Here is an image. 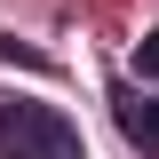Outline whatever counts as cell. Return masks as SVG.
I'll return each mask as SVG.
<instances>
[{
	"label": "cell",
	"instance_id": "1",
	"mask_svg": "<svg viewBox=\"0 0 159 159\" xmlns=\"http://www.w3.org/2000/svg\"><path fill=\"white\" fill-rule=\"evenodd\" d=\"M0 159H88V143L56 103H0Z\"/></svg>",
	"mask_w": 159,
	"mask_h": 159
},
{
	"label": "cell",
	"instance_id": "3",
	"mask_svg": "<svg viewBox=\"0 0 159 159\" xmlns=\"http://www.w3.org/2000/svg\"><path fill=\"white\" fill-rule=\"evenodd\" d=\"M135 72H143V80H159V24L135 40Z\"/></svg>",
	"mask_w": 159,
	"mask_h": 159
},
{
	"label": "cell",
	"instance_id": "2",
	"mask_svg": "<svg viewBox=\"0 0 159 159\" xmlns=\"http://www.w3.org/2000/svg\"><path fill=\"white\" fill-rule=\"evenodd\" d=\"M119 127H127L135 143H151V151H159V103H143V96H119Z\"/></svg>",
	"mask_w": 159,
	"mask_h": 159
}]
</instances>
